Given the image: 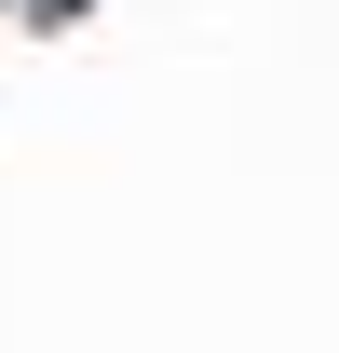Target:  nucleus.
I'll use <instances>...</instances> for the list:
<instances>
[{"label": "nucleus", "mask_w": 339, "mask_h": 353, "mask_svg": "<svg viewBox=\"0 0 339 353\" xmlns=\"http://www.w3.org/2000/svg\"><path fill=\"white\" fill-rule=\"evenodd\" d=\"M95 0H0V28H82Z\"/></svg>", "instance_id": "obj_1"}]
</instances>
